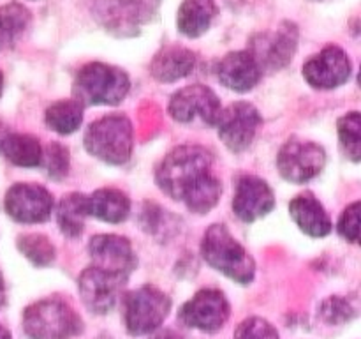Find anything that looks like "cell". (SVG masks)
<instances>
[{"label":"cell","mask_w":361,"mask_h":339,"mask_svg":"<svg viewBox=\"0 0 361 339\" xmlns=\"http://www.w3.org/2000/svg\"><path fill=\"white\" fill-rule=\"evenodd\" d=\"M289 214L303 233L314 239L330 235L334 225L323 203L312 193H302L289 203Z\"/></svg>","instance_id":"cell-19"},{"label":"cell","mask_w":361,"mask_h":339,"mask_svg":"<svg viewBox=\"0 0 361 339\" xmlns=\"http://www.w3.org/2000/svg\"><path fill=\"white\" fill-rule=\"evenodd\" d=\"M360 210L361 203L355 201L344 210V214L338 219V233L349 242L356 244L360 240Z\"/></svg>","instance_id":"cell-32"},{"label":"cell","mask_w":361,"mask_h":339,"mask_svg":"<svg viewBox=\"0 0 361 339\" xmlns=\"http://www.w3.org/2000/svg\"><path fill=\"white\" fill-rule=\"evenodd\" d=\"M23 328L30 339H71L83 331V321L66 300L42 299L25 309Z\"/></svg>","instance_id":"cell-4"},{"label":"cell","mask_w":361,"mask_h":339,"mask_svg":"<svg viewBox=\"0 0 361 339\" xmlns=\"http://www.w3.org/2000/svg\"><path fill=\"white\" fill-rule=\"evenodd\" d=\"M2 90H4V76L2 73H0V95H2Z\"/></svg>","instance_id":"cell-36"},{"label":"cell","mask_w":361,"mask_h":339,"mask_svg":"<svg viewBox=\"0 0 361 339\" xmlns=\"http://www.w3.org/2000/svg\"><path fill=\"white\" fill-rule=\"evenodd\" d=\"M229 318V302L219 290L207 288L197 292L189 302L183 304L180 320L190 328L201 332H217Z\"/></svg>","instance_id":"cell-15"},{"label":"cell","mask_w":361,"mask_h":339,"mask_svg":"<svg viewBox=\"0 0 361 339\" xmlns=\"http://www.w3.org/2000/svg\"><path fill=\"white\" fill-rule=\"evenodd\" d=\"M88 218L87 196L81 193H71L60 200L56 208V221L60 232L69 239H78L85 230V219Z\"/></svg>","instance_id":"cell-23"},{"label":"cell","mask_w":361,"mask_h":339,"mask_svg":"<svg viewBox=\"0 0 361 339\" xmlns=\"http://www.w3.org/2000/svg\"><path fill=\"white\" fill-rule=\"evenodd\" d=\"M2 154L20 168H37L42 165V147L37 138L30 134L11 133L4 143Z\"/></svg>","instance_id":"cell-24"},{"label":"cell","mask_w":361,"mask_h":339,"mask_svg":"<svg viewBox=\"0 0 361 339\" xmlns=\"http://www.w3.org/2000/svg\"><path fill=\"white\" fill-rule=\"evenodd\" d=\"M85 108L74 99L56 101L46 109V124L59 134H73L83 122Z\"/></svg>","instance_id":"cell-25"},{"label":"cell","mask_w":361,"mask_h":339,"mask_svg":"<svg viewBox=\"0 0 361 339\" xmlns=\"http://www.w3.org/2000/svg\"><path fill=\"white\" fill-rule=\"evenodd\" d=\"M126 281V275L92 265L81 272L78 279V290L88 311L95 314H106L118 302Z\"/></svg>","instance_id":"cell-11"},{"label":"cell","mask_w":361,"mask_h":339,"mask_svg":"<svg viewBox=\"0 0 361 339\" xmlns=\"http://www.w3.org/2000/svg\"><path fill=\"white\" fill-rule=\"evenodd\" d=\"M326 165V152L314 141L289 140L277 155V168L288 182L305 184L316 179Z\"/></svg>","instance_id":"cell-9"},{"label":"cell","mask_w":361,"mask_h":339,"mask_svg":"<svg viewBox=\"0 0 361 339\" xmlns=\"http://www.w3.org/2000/svg\"><path fill=\"white\" fill-rule=\"evenodd\" d=\"M88 205V215L101 219L104 222H111V225H118L129 218L130 212V201L126 193L120 189H113V187H104V189H97L87 196Z\"/></svg>","instance_id":"cell-21"},{"label":"cell","mask_w":361,"mask_h":339,"mask_svg":"<svg viewBox=\"0 0 361 339\" xmlns=\"http://www.w3.org/2000/svg\"><path fill=\"white\" fill-rule=\"evenodd\" d=\"M341 147L351 161L360 162L361 159V115L360 112H351L341 117L337 124Z\"/></svg>","instance_id":"cell-27"},{"label":"cell","mask_w":361,"mask_h":339,"mask_svg":"<svg viewBox=\"0 0 361 339\" xmlns=\"http://www.w3.org/2000/svg\"><path fill=\"white\" fill-rule=\"evenodd\" d=\"M9 134H11L9 127H7L4 122H0V154H2L4 143H6V140L9 138Z\"/></svg>","instance_id":"cell-33"},{"label":"cell","mask_w":361,"mask_h":339,"mask_svg":"<svg viewBox=\"0 0 361 339\" xmlns=\"http://www.w3.org/2000/svg\"><path fill=\"white\" fill-rule=\"evenodd\" d=\"M275 207V194L263 179L245 175L238 180L233 198V210L243 222H254L270 214Z\"/></svg>","instance_id":"cell-17"},{"label":"cell","mask_w":361,"mask_h":339,"mask_svg":"<svg viewBox=\"0 0 361 339\" xmlns=\"http://www.w3.org/2000/svg\"><path fill=\"white\" fill-rule=\"evenodd\" d=\"M261 122L256 106L245 101L233 102L219 117V136L231 152H243L254 141Z\"/></svg>","instance_id":"cell-12"},{"label":"cell","mask_w":361,"mask_h":339,"mask_svg":"<svg viewBox=\"0 0 361 339\" xmlns=\"http://www.w3.org/2000/svg\"><path fill=\"white\" fill-rule=\"evenodd\" d=\"M217 76L226 88L243 94L259 83L263 71L249 52H231L219 62Z\"/></svg>","instance_id":"cell-18"},{"label":"cell","mask_w":361,"mask_h":339,"mask_svg":"<svg viewBox=\"0 0 361 339\" xmlns=\"http://www.w3.org/2000/svg\"><path fill=\"white\" fill-rule=\"evenodd\" d=\"M0 339H13L11 338V332L6 327H2V325H0Z\"/></svg>","instance_id":"cell-35"},{"label":"cell","mask_w":361,"mask_h":339,"mask_svg":"<svg viewBox=\"0 0 361 339\" xmlns=\"http://www.w3.org/2000/svg\"><path fill=\"white\" fill-rule=\"evenodd\" d=\"M18 249L35 267H49L55 261V246L42 233H27L18 237Z\"/></svg>","instance_id":"cell-26"},{"label":"cell","mask_w":361,"mask_h":339,"mask_svg":"<svg viewBox=\"0 0 361 339\" xmlns=\"http://www.w3.org/2000/svg\"><path fill=\"white\" fill-rule=\"evenodd\" d=\"M155 180L162 193L185 203L194 214H208L221 200L222 182L214 157L197 145H182L169 152L159 165Z\"/></svg>","instance_id":"cell-1"},{"label":"cell","mask_w":361,"mask_h":339,"mask_svg":"<svg viewBox=\"0 0 361 339\" xmlns=\"http://www.w3.org/2000/svg\"><path fill=\"white\" fill-rule=\"evenodd\" d=\"M42 165L49 179L62 180L69 172V150L60 143H49L42 150Z\"/></svg>","instance_id":"cell-29"},{"label":"cell","mask_w":361,"mask_h":339,"mask_svg":"<svg viewBox=\"0 0 361 339\" xmlns=\"http://www.w3.org/2000/svg\"><path fill=\"white\" fill-rule=\"evenodd\" d=\"M171 300L155 286H141L123 299V323L129 334L147 335L168 318Z\"/></svg>","instance_id":"cell-6"},{"label":"cell","mask_w":361,"mask_h":339,"mask_svg":"<svg viewBox=\"0 0 361 339\" xmlns=\"http://www.w3.org/2000/svg\"><path fill=\"white\" fill-rule=\"evenodd\" d=\"M194 67H196V55L189 48L169 44L155 53L150 64V73L157 81L175 83L192 74Z\"/></svg>","instance_id":"cell-20"},{"label":"cell","mask_w":361,"mask_h":339,"mask_svg":"<svg viewBox=\"0 0 361 339\" xmlns=\"http://www.w3.org/2000/svg\"><path fill=\"white\" fill-rule=\"evenodd\" d=\"M51 193L37 184H14L6 193L4 207L6 212L18 222L37 225L48 221L53 212Z\"/></svg>","instance_id":"cell-14"},{"label":"cell","mask_w":361,"mask_h":339,"mask_svg":"<svg viewBox=\"0 0 361 339\" xmlns=\"http://www.w3.org/2000/svg\"><path fill=\"white\" fill-rule=\"evenodd\" d=\"M30 11L18 2H9L0 7V34L14 39L23 34L30 25Z\"/></svg>","instance_id":"cell-28"},{"label":"cell","mask_w":361,"mask_h":339,"mask_svg":"<svg viewBox=\"0 0 361 339\" xmlns=\"http://www.w3.org/2000/svg\"><path fill=\"white\" fill-rule=\"evenodd\" d=\"M217 14L214 0H183L176 13V27L187 37H200Z\"/></svg>","instance_id":"cell-22"},{"label":"cell","mask_w":361,"mask_h":339,"mask_svg":"<svg viewBox=\"0 0 361 339\" xmlns=\"http://www.w3.org/2000/svg\"><path fill=\"white\" fill-rule=\"evenodd\" d=\"M353 73V64L348 53L338 46L330 44L310 56L303 66L307 83L319 90H331L348 83Z\"/></svg>","instance_id":"cell-13"},{"label":"cell","mask_w":361,"mask_h":339,"mask_svg":"<svg viewBox=\"0 0 361 339\" xmlns=\"http://www.w3.org/2000/svg\"><path fill=\"white\" fill-rule=\"evenodd\" d=\"M4 304H6V285H4V278L0 274V309L4 307Z\"/></svg>","instance_id":"cell-34"},{"label":"cell","mask_w":361,"mask_h":339,"mask_svg":"<svg viewBox=\"0 0 361 339\" xmlns=\"http://www.w3.org/2000/svg\"><path fill=\"white\" fill-rule=\"evenodd\" d=\"M201 254L212 268L238 285H250L256 263L249 251L231 235L224 225H212L201 242Z\"/></svg>","instance_id":"cell-2"},{"label":"cell","mask_w":361,"mask_h":339,"mask_svg":"<svg viewBox=\"0 0 361 339\" xmlns=\"http://www.w3.org/2000/svg\"><path fill=\"white\" fill-rule=\"evenodd\" d=\"M235 339H279V332L268 320L252 316L243 320L235 332Z\"/></svg>","instance_id":"cell-31"},{"label":"cell","mask_w":361,"mask_h":339,"mask_svg":"<svg viewBox=\"0 0 361 339\" xmlns=\"http://www.w3.org/2000/svg\"><path fill=\"white\" fill-rule=\"evenodd\" d=\"M321 316L330 325H342L356 314V307L342 297H330L321 304Z\"/></svg>","instance_id":"cell-30"},{"label":"cell","mask_w":361,"mask_h":339,"mask_svg":"<svg viewBox=\"0 0 361 339\" xmlns=\"http://www.w3.org/2000/svg\"><path fill=\"white\" fill-rule=\"evenodd\" d=\"M94 14L106 30L134 35L159 9L161 0H92Z\"/></svg>","instance_id":"cell-7"},{"label":"cell","mask_w":361,"mask_h":339,"mask_svg":"<svg viewBox=\"0 0 361 339\" xmlns=\"http://www.w3.org/2000/svg\"><path fill=\"white\" fill-rule=\"evenodd\" d=\"M130 88L129 76L120 67L90 62L78 71L73 83L74 101L87 106H115L126 99Z\"/></svg>","instance_id":"cell-3"},{"label":"cell","mask_w":361,"mask_h":339,"mask_svg":"<svg viewBox=\"0 0 361 339\" xmlns=\"http://www.w3.org/2000/svg\"><path fill=\"white\" fill-rule=\"evenodd\" d=\"M298 48V27L284 21L271 32L252 37L249 53L256 59L261 71H281L288 66Z\"/></svg>","instance_id":"cell-8"},{"label":"cell","mask_w":361,"mask_h":339,"mask_svg":"<svg viewBox=\"0 0 361 339\" xmlns=\"http://www.w3.org/2000/svg\"><path fill=\"white\" fill-rule=\"evenodd\" d=\"M222 106L217 94L204 85H189L169 101V115L180 124H192L196 120L204 126H217Z\"/></svg>","instance_id":"cell-10"},{"label":"cell","mask_w":361,"mask_h":339,"mask_svg":"<svg viewBox=\"0 0 361 339\" xmlns=\"http://www.w3.org/2000/svg\"><path fill=\"white\" fill-rule=\"evenodd\" d=\"M88 253L95 267L126 275V278H129V274L137 265L136 253L129 240L120 235H113V233L92 237L88 242Z\"/></svg>","instance_id":"cell-16"},{"label":"cell","mask_w":361,"mask_h":339,"mask_svg":"<svg viewBox=\"0 0 361 339\" xmlns=\"http://www.w3.org/2000/svg\"><path fill=\"white\" fill-rule=\"evenodd\" d=\"M134 131L126 115H106L88 126L85 148L108 165H126L133 155Z\"/></svg>","instance_id":"cell-5"}]
</instances>
